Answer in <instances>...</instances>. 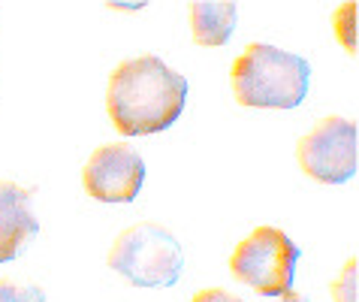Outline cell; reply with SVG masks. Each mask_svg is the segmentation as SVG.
<instances>
[{
  "label": "cell",
  "mask_w": 359,
  "mask_h": 302,
  "mask_svg": "<svg viewBox=\"0 0 359 302\" xmlns=\"http://www.w3.org/2000/svg\"><path fill=\"white\" fill-rule=\"evenodd\" d=\"M299 164L323 185L351 181L356 173V124L347 118H326L299 139Z\"/></svg>",
  "instance_id": "cell-5"
},
{
  "label": "cell",
  "mask_w": 359,
  "mask_h": 302,
  "mask_svg": "<svg viewBox=\"0 0 359 302\" xmlns=\"http://www.w3.org/2000/svg\"><path fill=\"white\" fill-rule=\"evenodd\" d=\"M191 13V27H194V39L199 46H224L229 43L236 30V18H238V6L229 0H196L187 6Z\"/></svg>",
  "instance_id": "cell-8"
},
{
  "label": "cell",
  "mask_w": 359,
  "mask_h": 302,
  "mask_svg": "<svg viewBox=\"0 0 359 302\" xmlns=\"http://www.w3.org/2000/svg\"><path fill=\"white\" fill-rule=\"evenodd\" d=\"M332 296L335 302H356V260H347L344 275L332 281Z\"/></svg>",
  "instance_id": "cell-11"
},
{
  "label": "cell",
  "mask_w": 359,
  "mask_h": 302,
  "mask_svg": "<svg viewBox=\"0 0 359 302\" xmlns=\"http://www.w3.org/2000/svg\"><path fill=\"white\" fill-rule=\"evenodd\" d=\"M299 245L278 227H257L251 236L238 242L229 257L236 281L257 290L260 296L284 302H305L293 287Z\"/></svg>",
  "instance_id": "cell-3"
},
{
  "label": "cell",
  "mask_w": 359,
  "mask_h": 302,
  "mask_svg": "<svg viewBox=\"0 0 359 302\" xmlns=\"http://www.w3.org/2000/svg\"><path fill=\"white\" fill-rule=\"evenodd\" d=\"M187 100V79L161 58L145 55L115 67L106 91V109L118 133L148 136L175 124Z\"/></svg>",
  "instance_id": "cell-1"
},
{
  "label": "cell",
  "mask_w": 359,
  "mask_h": 302,
  "mask_svg": "<svg viewBox=\"0 0 359 302\" xmlns=\"http://www.w3.org/2000/svg\"><path fill=\"white\" fill-rule=\"evenodd\" d=\"M109 266L133 287H172L182 278L184 251L169 230L157 224H136L115 239Z\"/></svg>",
  "instance_id": "cell-4"
},
{
  "label": "cell",
  "mask_w": 359,
  "mask_h": 302,
  "mask_svg": "<svg viewBox=\"0 0 359 302\" xmlns=\"http://www.w3.org/2000/svg\"><path fill=\"white\" fill-rule=\"evenodd\" d=\"M335 34L353 52L356 48V4H344L341 9H335Z\"/></svg>",
  "instance_id": "cell-10"
},
{
  "label": "cell",
  "mask_w": 359,
  "mask_h": 302,
  "mask_svg": "<svg viewBox=\"0 0 359 302\" xmlns=\"http://www.w3.org/2000/svg\"><path fill=\"white\" fill-rule=\"evenodd\" d=\"M191 302H242V299L226 294V290H221V287H208V290H199Z\"/></svg>",
  "instance_id": "cell-12"
},
{
  "label": "cell",
  "mask_w": 359,
  "mask_h": 302,
  "mask_svg": "<svg viewBox=\"0 0 359 302\" xmlns=\"http://www.w3.org/2000/svg\"><path fill=\"white\" fill-rule=\"evenodd\" d=\"M0 302H48L36 284H15V281H0Z\"/></svg>",
  "instance_id": "cell-9"
},
{
  "label": "cell",
  "mask_w": 359,
  "mask_h": 302,
  "mask_svg": "<svg viewBox=\"0 0 359 302\" xmlns=\"http://www.w3.org/2000/svg\"><path fill=\"white\" fill-rule=\"evenodd\" d=\"M82 185L97 203H133L145 185V160L130 145H103L85 164Z\"/></svg>",
  "instance_id": "cell-6"
},
{
  "label": "cell",
  "mask_w": 359,
  "mask_h": 302,
  "mask_svg": "<svg viewBox=\"0 0 359 302\" xmlns=\"http://www.w3.org/2000/svg\"><path fill=\"white\" fill-rule=\"evenodd\" d=\"M229 82L248 109H296L308 97L311 64L278 46L251 43L236 58Z\"/></svg>",
  "instance_id": "cell-2"
},
{
  "label": "cell",
  "mask_w": 359,
  "mask_h": 302,
  "mask_svg": "<svg viewBox=\"0 0 359 302\" xmlns=\"http://www.w3.org/2000/svg\"><path fill=\"white\" fill-rule=\"evenodd\" d=\"M39 233L31 194L18 185L0 181V263L15 260Z\"/></svg>",
  "instance_id": "cell-7"
}]
</instances>
